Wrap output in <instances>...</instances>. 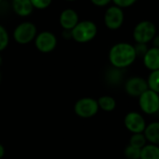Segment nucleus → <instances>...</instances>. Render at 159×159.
<instances>
[{
    "label": "nucleus",
    "mask_w": 159,
    "mask_h": 159,
    "mask_svg": "<svg viewBox=\"0 0 159 159\" xmlns=\"http://www.w3.org/2000/svg\"><path fill=\"white\" fill-rule=\"evenodd\" d=\"M63 38L66 39H72L71 38V31H69V30H63Z\"/></svg>",
    "instance_id": "nucleus-27"
},
{
    "label": "nucleus",
    "mask_w": 159,
    "mask_h": 159,
    "mask_svg": "<svg viewBox=\"0 0 159 159\" xmlns=\"http://www.w3.org/2000/svg\"><path fill=\"white\" fill-rule=\"evenodd\" d=\"M125 126L132 134L143 133L146 127V122L143 116L138 111H130L126 113L124 119Z\"/></svg>",
    "instance_id": "nucleus-9"
},
{
    "label": "nucleus",
    "mask_w": 159,
    "mask_h": 159,
    "mask_svg": "<svg viewBox=\"0 0 159 159\" xmlns=\"http://www.w3.org/2000/svg\"><path fill=\"white\" fill-rule=\"evenodd\" d=\"M91 3L98 8H104L107 7L108 5H110V3L111 2V0H90Z\"/></svg>",
    "instance_id": "nucleus-25"
},
{
    "label": "nucleus",
    "mask_w": 159,
    "mask_h": 159,
    "mask_svg": "<svg viewBox=\"0 0 159 159\" xmlns=\"http://www.w3.org/2000/svg\"><path fill=\"white\" fill-rule=\"evenodd\" d=\"M139 159H159V146L147 143L140 150Z\"/></svg>",
    "instance_id": "nucleus-15"
},
{
    "label": "nucleus",
    "mask_w": 159,
    "mask_h": 159,
    "mask_svg": "<svg viewBox=\"0 0 159 159\" xmlns=\"http://www.w3.org/2000/svg\"><path fill=\"white\" fill-rule=\"evenodd\" d=\"M139 105L142 112L152 115L159 111V95L148 89L139 97Z\"/></svg>",
    "instance_id": "nucleus-6"
},
{
    "label": "nucleus",
    "mask_w": 159,
    "mask_h": 159,
    "mask_svg": "<svg viewBox=\"0 0 159 159\" xmlns=\"http://www.w3.org/2000/svg\"><path fill=\"white\" fill-rule=\"evenodd\" d=\"M11 9L20 17H28L34 11L30 0H11Z\"/></svg>",
    "instance_id": "nucleus-13"
},
{
    "label": "nucleus",
    "mask_w": 159,
    "mask_h": 159,
    "mask_svg": "<svg viewBox=\"0 0 159 159\" xmlns=\"http://www.w3.org/2000/svg\"><path fill=\"white\" fill-rule=\"evenodd\" d=\"M104 25L110 30H118L125 22V13L123 9L112 5L107 8L104 17Z\"/></svg>",
    "instance_id": "nucleus-5"
},
{
    "label": "nucleus",
    "mask_w": 159,
    "mask_h": 159,
    "mask_svg": "<svg viewBox=\"0 0 159 159\" xmlns=\"http://www.w3.org/2000/svg\"><path fill=\"white\" fill-rule=\"evenodd\" d=\"M144 66L150 71H154L159 69V49L158 48H149L144 56L142 57Z\"/></svg>",
    "instance_id": "nucleus-12"
},
{
    "label": "nucleus",
    "mask_w": 159,
    "mask_h": 159,
    "mask_svg": "<svg viewBox=\"0 0 159 159\" xmlns=\"http://www.w3.org/2000/svg\"><path fill=\"white\" fill-rule=\"evenodd\" d=\"M137 58L134 45L128 42H118L109 52V60L113 67L124 69L131 66Z\"/></svg>",
    "instance_id": "nucleus-1"
},
{
    "label": "nucleus",
    "mask_w": 159,
    "mask_h": 159,
    "mask_svg": "<svg viewBox=\"0 0 159 159\" xmlns=\"http://www.w3.org/2000/svg\"><path fill=\"white\" fill-rule=\"evenodd\" d=\"M10 43V35L4 25L0 24V52L4 51Z\"/></svg>",
    "instance_id": "nucleus-20"
},
{
    "label": "nucleus",
    "mask_w": 159,
    "mask_h": 159,
    "mask_svg": "<svg viewBox=\"0 0 159 159\" xmlns=\"http://www.w3.org/2000/svg\"><path fill=\"white\" fill-rule=\"evenodd\" d=\"M148 89L147 81L139 76L129 78L125 84V91L133 98H139Z\"/></svg>",
    "instance_id": "nucleus-10"
},
{
    "label": "nucleus",
    "mask_w": 159,
    "mask_h": 159,
    "mask_svg": "<svg viewBox=\"0 0 159 159\" xmlns=\"http://www.w3.org/2000/svg\"><path fill=\"white\" fill-rule=\"evenodd\" d=\"M80 22V17L78 12L71 8L65 9L61 11L59 15V24L63 30L71 31L76 25Z\"/></svg>",
    "instance_id": "nucleus-11"
},
{
    "label": "nucleus",
    "mask_w": 159,
    "mask_h": 159,
    "mask_svg": "<svg viewBox=\"0 0 159 159\" xmlns=\"http://www.w3.org/2000/svg\"><path fill=\"white\" fill-rule=\"evenodd\" d=\"M156 35V26L151 21H140L133 29V39L136 43L148 44Z\"/></svg>",
    "instance_id": "nucleus-4"
},
{
    "label": "nucleus",
    "mask_w": 159,
    "mask_h": 159,
    "mask_svg": "<svg viewBox=\"0 0 159 159\" xmlns=\"http://www.w3.org/2000/svg\"><path fill=\"white\" fill-rule=\"evenodd\" d=\"M140 150L131 145H127L125 149V155L126 159H139L140 158Z\"/></svg>",
    "instance_id": "nucleus-21"
},
{
    "label": "nucleus",
    "mask_w": 159,
    "mask_h": 159,
    "mask_svg": "<svg viewBox=\"0 0 159 159\" xmlns=\"http://www.w3.org/2000/svg\"><path fill=\"white\" fill-rule=\"evenodd\" d=\"M30 1L33 8L39 11L48 9L52 3V0H30Z\"/></svg>",
    "instance_id": "nucleus-22"
},
{
    "label": "nucleus",
    "mask_w": 159,
    "mask_h": 159,
    "mask_svg": "<svg viewBox=\"0 0 159 159\" xmlns=\"http://www.w3.org/2000/svg\"><path fill=\"white\" fill-rule=\"evenodd\" d=\"M0 81H1V73H0Z\"/></svg>",
    "instance_id": "nucleus-32"
},
{
    "label": "nucleus",
    "mask_w": 159,
    "mask_h": 159,
    "mask_svg": "<svg viewBox=\"0 0 159 159\" xmlns=\"http://www.w3.org/2000/svg\"><path fill=\"white\" fill-rule=\"evenodd\" d=\"M147 144V140L143 135V133H137V134H132L129 139V145L134 146L136 148L141 149Z\"/></svg>",
    "instance_id": "nucleus-19"
},
{
    "label": "nucleus",
    "mask_w": 159,
    "mask_h": 159,
    "mask_svg": "<svg viewBox=\"0 0 159 159\" xmlns=\"http://www.w3.org/2000/svg\"><path fill=\"white\" fill-rule=\"evenodd\" d=\"M134 49L136 52V55L137 57H143L144 54L146 53V52L148 51V46L147 44H142V43H136V45H134Z\"/></svg>",
    "instance_id": "nucleus-24"
},
{
    "label": "nucleus",
    "mask_w": 159,
    "mask_h": 159,
    "mask_svg": "<svg viewBox=\"0 0 159 159\" xmlns=\"http://www.w3.org/2000/svg\"><path fill=\"white\" fill-rule=\"evenodd\" d=\"M2 2H3V0H0V4H1Z\"/></svg>",
    "instance_id": "nucleus-31"
},
{
    "label": "nucleus",
    "mask_w": 159,
    "mask_h": 159,
    "mask_svg": "<svg viewBox=\"0 0 159 159\" xmlns=\"http://www.w3.org/2000/svg\"><path fill=\"white\" fill-rule=\"evenodd\" d=\"M143 135L147 142L159 146V122H152L147 125Z\"/></svg>",
    "instance_id": "nucleus-14"
},
{
    "label": "nucleus",
    "mask_w": 159,
    "mask_h": 159,
    "mask_svg": "<svg viewBox=\"0 0 159 159\" xmlns=\"http://www.w3.org/2000/svg\"><path fill=\"white\" fill-rule=\"evenodd\" d=\"M66 1H68V2H73V1H76V0H66Z\"/></svg>",
    "instance_id": "nucleus-30"
},
{
    "label": "nucleus",
    "mask_w": 159,
    "mask_h": 159,
    "mask_svg": "<svg viewBox=\"0 0 159 159\" xmlns=\"http://www.w3.org/2000/svg\"><path fill=\"white\" fill-rule=\"evenodd\" d=\"M38 34L36 25L29 21H25L17 25L13 30L12 37L14 40L22 45H25L33 41Z\"/></svg>",
    "instance_id": "nucleus-3"
},
{
    "label": "nucleus",
    "mask_w": 159,
    "mask_h": 159,
    "mask_svg": "<svg viewBox=\"0 0 159 159\" xmlns=\"http://www.w3.org/2000/svg\"><path fill=\"white\" fill-rule=\"evenodd\" d=\"M98 104L99 109L104 111H112L116 108V101L111 96H102L98 98Z\"/></svg>",
    "instance_id": "nucleus-17"
},
{
    "label": "nucleus",
    "mask_w": 159,
    "mask_h": 159,
    "mask_svg": "<svg viewBox=\"0 0 159 159\" xmlns=\"http://www.w3.org/2000/svg\"><path fill=\"white\" fill-rule=\"evenodd\" d=\"M99 107L98 100L92 98H84L79 99L74 106L75 113L82 118H91L98 112Z\"/></svg>",
    "instance_id": "nucleus-7"
},
{
    "label": "nucleus",
    "mask_w": 159,
    "mask_h": 159,
    "mask_svg": "<svg viewBox=\"0 0 159 159\" xmlns=\"http://www.w3.org/2000/svg\"><path fill=\"white\" fill-rule=\"evenodd\" d=\"M1 65H2V56L0 55V66H1Z\"/></svg>",
    "instance_id": "nucleus-29"
},
{
    "label": "nucleus",
    "mask_w": 159,
    "mask_h": 159,
    "mask_svg": "<svg viewBox=\"0 0 159 159\" xmlns=\"http://www.w3.org/2000/svg\"><path fill=\"white\" fill-rule=\"evenodd\" d=\"M138 1V0H111V2L121 8V9H126V8H129L131 6H133L136 2Z\"/></svg>",
    "instance_id": "nucleus-23"
},
{
    "label": "nucleus",
    "mask_w": 159,
    "mask_h": 159,
    "mask_svg": "<svg viewBox=\"0 0 159 159\" xmlns=\"http://www.w3.org/2000/svg\"><path fill=\"white\" fill-rule=\"evenodd\" d=\"M34 43L38 51L43 53H49L56 48L57 38L51 31H41L37 34Z\"/></svg>",
    "instance_id": "nucleus-8"
},
{
    "label": "nucleus",
    "mask_w": 159,
    "mask_h": 159,
    "mask_svg": "<svg viewBox=\"0 0 159 159\" xmlns=\"http://www.w3.org/2000/svg\"><path fill=\"white\" fill-rule=\"evenodd\" d=\"M147 81L148 88L159 95V69L151 71Z\"/></svg>",
    "instance_id": "nucleus-18"
},
{
    "label": "nucleus",
    "mask_w": 159,
    "mask_h": 159,
    "mask_svg": "<svg viewBox=\"0 0 159 159\" xmlns=\"http://www.w3.org/2000/svg\"><path fill=\"white\" fill-rule=\"evenodd\" d=\"M98 35V25L91 20L80 21L71 30V38L78 43L92 41Z\"/></svg>",
    "instance_id": "nucleus-2"
},
{
    "label": "nucleus",
    "mask_w": 159,
    "mask_h": 159,
    "mask_svg": "<svg viewBox=\"0 0 159 159\" xmlns=\"http://www.w3.org/2000/svg\"><path fill=\"white\" fill-rule=\"evenodd\" d=\"M151 42L152 43V47L159 49V35H155V37L152 39Z\"/></svg>",
    "instance_id": "nucleus-26"
},
{
    "label": "nucleus",
    "mask_w": 159,
    "mask_h": 159,
    "mask_svg": "<svg viewBox=\"0 0 159 159\" xmlns=\"http://www.w3.org/2000/svg\"><path fill=\"white\" fill-rule=\"evenodd\" d=\"M123 77H124V72L123 69L116 68V67H111L109 69L106 73V79L110 84L111 85H118L120 83L123 81Z\"/></svg>",
    "instance_id": "nucleus-16"
},
{
    "label": "nucleus",
    "mask_w": 159,
    "mask_h": 159,
    "mask_svg": "<svg viewBox=\"0 0 159 159\" xmlns=\"http://www.w3.org/2000/svg\"><path fill=\"white\" fill-rule=\"evenodd\" d=\"M4 154H5V148L1 143H0V159L4 156Z\"/></svg>",
    "instance_id": "nucleus-28"
}]
</instances>
